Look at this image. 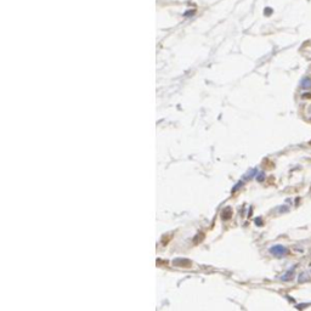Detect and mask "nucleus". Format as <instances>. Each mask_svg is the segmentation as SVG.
Masks as SVG:
<instances>
[{"label": "nucleus", "instance_id": "nucleus-1", "mask_svg": "<svg viewBox=\"0 0 311 311\" xmlns=\"http://www.w3.org/2000/svg\"><path fill=\"white\" fill-rule=\"evenodd\" d=\"M270 253H271L274 256L282 258V256H284L288 253V249L284 246H282V244H276V246L270 248Z\"/></svg>", "mask_w": 311, "mask_h": 311}, {"label": "nucleus", "instance_id": "nucleus-2", "mask_svg": "<svg viewBox=\"0 0 311 311\" xmlns=\"http://www.w3.org/2000/svg\"><path fill=\"white\" fill-rule=\"evenodd\" d=\"M293 276H294V271H293V270H289V271L286 272L284 276L281 277V279H282V281H290L293 278Z\"/></svg>", "mask_w": 311, "mask_h": 311}, {"label": "nucleus", "instance_id": "nucleus-3", "mask_svg": "<svg viewBox=\"0 0 311 311\" xmlns=\"http://www.w3.org/2000/svg\"><path fill=\"white\" fill-rule=\"evenodd\" d=\"M309 279V277H307V275H306V272H302L299 275V278H298V281H299V283H304V282H306V281Z\"/></svg>", "mask_w": 311, "mask_h": 311}, {"label": "nucleus", "instance_id": "nucleus-4", "mask_svg": "<svg viewBox=\"0 0 311 311\" xmlns=\"http://www.w3.org/2000/svg\"><path fill=\"white\" fill-rule=\"evenodd\" d=\"M302 85H303L304 89H306V88H311V80H310L309 78L304 79V80H303V83H302Z\"/></svg>", "mask_w": 311, "mask_h": 311}]
</instances>
